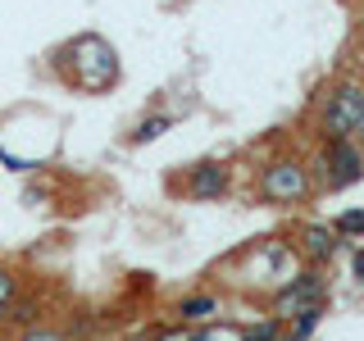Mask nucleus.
I'll use <instances>...</instances> for the list:
<instances>
[{
	"instance_id": "nucleus-17",
	"label": "nucleus",
	"mask_w": 364,
	"mask_h": 341,
	"mask_svg": "<svg viewBox=\"0 0 364 341\" xmlns=\"http://www.w3.org/2000/svg\"><path fill=\"white\" fill-rule=\"evenodd\" d=\"M350 269H355V278H360V282H364V246H360V250H355V255H350Z\"/></svg>"
},
{
	"instance_id": "nucleus-1",
	"label": "nucleus",
	"mask_w": 364,
	"mask_h": 341,
	"mask_svg": "<svg viewBox=\"0 0 364 341\" xmlns=\"http://www.w3.org/2000/svg\"><path fill=\"white\" fill-rule=\"evenodd\" d=\"M64 55H68V77L82 91H105V87H114V77H119V55H114V45L105 37H96V32H82L77 41H68Z\"/></svg>"
},
{
	"instance_id": "nucleus-12",
	"label": "nucleus",
	"mask_w": 364,
	"mask_h": 341,
	"mask_svg": "<svg viewBox=\"0 0 364 341\" xmlns=\"http://www.w3.org/2000/svg\"><path fill=\"white\" fill-rule=\"evenodd\" d=\"M191 341H246V332L237 323H219V328H200Z\"/></svg>"
},
{
	"instance_id": "nucleus-16",
	"label": "nucleus",
	"mask_w": 364,
	"mask_h": 341,
	"mask_svg": "<svg viewBox=\"0 0 364 341\" xmlns=\"http://www.w3.org/2000/svg\"><path fill=\"white\" fill-rule=\"evenodd\" d=\"M196 332L191 328H168V332H159V341H191Z\"/></svg>"
},
{
	"instance_id": "nucleus-4",
	"label": "nucleus",
	"mask_w": 364,
	"mask_h": 341,
	"mask_svg": "<svg viewBox=\"0 0 364 341\" xmlns=\"http://www.w3.org/2000/svg\"><path fill=\"white\" fill-rule=\"evenodd\" d=\"M360 105H364V87L360 82H341L328 91L323 100V114H318V136L333 141V136H350L355 132V119H360Z\"/></svg>"
},
{
	"instance_id": "nucleus-2",
	"label": "nucleus",
	"mask_w": 364,
	"mask_h": 341,
	"mask_svg": "<svg viewBox=\"0 0 364 341\" xmlns=\"http://www.w3.org/2000/svg\"><path fill=\"white\" fill-rule=\"evenodd\" d=\"M318 178H323L328 191H346L364 178V146L355 136H333L318 151Z\"/></svg>"
},
{
	"instance_id": "nucleus-11",
	"label": "nucleus",
	"mask_w": 364,
	"mask_h": 341,
	"mask_svg": "<svg viewBox=\"0 0 364 341\" xmlns=\"http://www.w3.org/2000/svg\"><path fill=\"white\" fill-rule=\"evenodd\" d=\"M333 232L337 237H355V242H364V210H341L333 219Z\"/></svg>"
},
{
	"instance_id": "nucleus-10",
	"label": "nucleus",
	"mask_w": 364,
	"mask_h": 341,
	"mask_svg": "<svg viewBox=\"0 0 364 341\" xmlns=\"http://www.w3.org/2000/svg\"><path fill=\"white\" fill-rule=\"evenodd\" d=\"M168 128H173V114H151V119H141V123H136L132 141H136V146H146V141H155V136H164Z\"/></svg>"
},
{
	"instance_id": "nucleus-20",
	"label": "nucleus",
	"mask_w": 364,
	"mask_h": 341,
	"mask_svg": "<svg viewBox=\"0 0 364 341\" xmlns=\"http://www.w3.org/2000/svg\"><path fill=\"white\" fill-rule=\"evenodd\" d=\"M278 341H301V337H278Z\"/></svg>"
},
{
	"instance_id": "nucleus-3",
	"label": "nucleus",
	"mask_w": 364,
	"mask_h": 341,
	"mask_svg": "<svg viewBox=\"0 0 364 341\" xmlns=\"http://www.w3.org/2000/svg\"><path fill=\"white\" fill-rule=\"evenodd\" d=\"M314 191V178L301 159H273L259 173V196L269 205H301Z\"/></svg>"
},
{
	"instance_id": "nucleus-8",
	"label": "nucleus",
	"mask_w": 364,
	"mask_h": 341,
	"mask_svg": "<svg viewBox=\"0 0 364 341\" xmlns=\"http://www.w3.org/2000/svg\"><path fill=\"white\" fill-rule=\"evenodd\" d=\"M323 314H328V301H314V305H301L287 323H291V337H301V341H310L314 337V328L323 323Z\"/></svg>"
},
{
	"instance_id": "nucleus-14",
	"label": "nucleus",
	"mask_w": 364,
	"mask_h": 341,
	"mask_svg": "<svg viewBox=\"0 0 364 341\" xmlns=\"http://www.w3.org/2000/svg\"><path fill=\"white\" fill-rule=\"evenodd\" d=\"M282 337V323H278V318H264V323H259V328H250V332H246V341H278Z\"/></svg>"
},
{
	"instance_id": "nucleus-7",
	"label": "nucleus",
	"mask_w": 364,
	"mask_h": 341,
	"mask_svg": "<svg viewBox=\"0 0 364 341\" xmlns=\"http://www.w3.org/2000/svg\"><path fill=\"white\" fill-rule=\"evenodd\" d=\"M223 191H228V164L205 159V164L191 168V178H187V196L191 200H219Z\"/></svg>"
},
{
	"instance_id": "nucleus-19",
	"label": "nucleus",
	"mask_w": 364,
	"mask_h": 341,
	"mask_svg": "<svg viewBox=\"0 0 364 341\" xmlns=\"http://www.w3.org/2000/svg\"><path fill=\"white\" fill-rule=\"evenodd\" d=\"M132 341H159V332H151V337H132Z\"/></svg>"
},
{
	"instance_id": "nucleus-5",
	"label": "nucleus",
	"mask_w": 364,
	"mask_h": 341,
	"mask_svg": "<svg viewBox=\"0 0 364 341\" xmlns=\"http://www.w3.org/2000/svg\"><path fill=\"white\" fill-rule=\"evenodd\" d=\"M314 301H328V278H323V269L310 264L305 273H291L287 278V287H282L278 296H273V318L278 323H287V318L301 310V305H314Z\"/></svg>"
},
{
	"instance_id": "nucleus-21",
	"label": "nucleus",
	"mask_w": 364,
	"mask_h": 341,
	"mask_svg": "<svg viewBox=\"0 0 364 341\" xmlns=\"http://www.w3.org/2000/svg\"><path fill=\"white\" fill-rule=\"evenodd\" d=\"M360 5H364V0H360Z\"/></svg>"
},
{
	"instance_id": "nucleus-9",
	"label": "nucleus",
	"mask_w": 364,
	"mask_h": 341,
	"mask_svg": "<svg viewBox=\"0 0 364 341\" xmlns=\"http://www.w3.org/2000/svg\"><path fill=\"white\" fill-rule=\"evenodd\" d=\"M182 323H205V318L219 314V296H187V301L178 305Z\"/></svg>"
},
{
	"instance_id": "nucleus-15",
	"label": "nucleus",
	"mask_w": 364,
	"mask_h": 341,
	"mask_svg": "<svg viewBox=\"0 0 364 341\" xmlns=\"http://www.w3.org/2000/svg\"><path fill=\"white\" fill-rule=\"evenodd\" d=\"M18 341H64L55 328H37V323H28V332H23Z\"/></svg>"
},
{
	"instance_id": "nucleus-6",
	"label": "nucleus",
	"mask_w": 364,
	"mask_h": 341,
	"mask_svg": "<svg viewBox=\"0 0 364 341\" xmlns=\"http://www.w3.org/2000/svg\"><path fill=\"white\" fill-rule=\"evenodd\" d=\"M337 246H341V237H337L328 223H305V227H296V255H305L310 264H328V259L337 255Z\"/></svg>"
},
{
	"instance_id": "nucleus-13",
	"label": "nucleus",
	"mask_w": 364,
	"mask_h": 341,
	"mask_svg": "<svg viewBox=\"0 0 364 341\" xmlns=\"http://www.w3.org/2000/svg\"><path fill=\"white\" fill-rule=\"evenodd\" d=\"M14 296H18V278H14L9 269H0V314L14 305Z\"/></svg>"
},
{
	"instance_id": "nucleus-18",
	"label": "nucleus",
	"mask_w": 364,
	"mask_h": 341,
	"mask_svg": "<svg viewBox=\"0 0 364 341\" xmlns=\"http://www.w3.org/2000/svg\"><path fill=\"white\" fill-rule=\"evenodd\" d=\"M350 136H355V141L364 146V105H360V119H355V132H350Z\"/></svg>"
}]
</instances>
